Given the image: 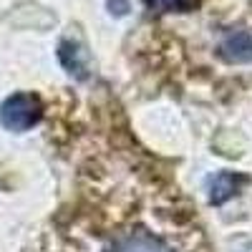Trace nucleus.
<instances>
[{"label":"nucleus","instance_id":"423d86ee","mask_svg":"<svg viewBox=\"0 0 252 252\" xmlns=\"http://www.w3.org/2000/svg\"><path fill=\"white\" fill-rule=\"evenodd\" d=\"M152 13H189L202 5V0H144Z\"/></svg>","mask_w":252,"mask_h":252},{"label":"nucleus","instance_id":"f257e3e1","mask_svg":"<svg viewBox=\"0 0 252 252\" xmlns=\"http://www.w3.org/2000/svg\"><path fill=\"white\" fill-rule=\"evenodd\" d=\"M68 252H204V245L177 189L121 154H96L81 174Z\"/></svg>","mask_w":252,"mask_h":252},{"label":"nucleus","instance_id":"20e7f679","mask_svg":"<svg viewBox=\"0 0 252 252\" xmlns=\"http://www.w3.org/2000/svg\"><path fill=\"white\" fill-rule=\"evenodd\" d=\"M220 56L227 63H250L252 61V35L247 31L229 33L220 46Z\"/></svg>","mask_w":252,"mask_h":252},{"label":"nucleus","instance_id":"39448f33","mask_svg":"<svg viewBox=\"0 0 252 252\" xmlns=\"http://www.w3.org/2000/svg\"><path fill=\"white\" fill-rule=\"evenodd\" d=\"M58 61L63 63V68H66L71 76L86 78V63H83L81 51H78L76 43H71V40H61V46H58Z\"/></svg>","mask_w":252,"mask_h":252},{"label":"nucleus","instance_id":"7ed1b4c3","mask_svg":"<svg viewBox=\"0 0 252 252\" xmlns=\"http://www.w3.org/2000/svg\"><path fill=\"white\" fill-rule=\"evenodd\" d=\"M247 184V177L245 174H237V172H220L212 182H209V202L212 204H224L232 199L240 189Z\"/></svg>","mask_w":252,"mask_h":252},{"label":"nucleus","instance_id":"f03ea898","mask_svg":"<svg viewBox=\"0 0 252 252\" xmlns=\"http://www.w3.org/2000/svg\"><path fill=\"white\" fill-rule=\"evenodd\" d=\"M43 116V103L35 94H13L0 106V124L8 131H28Z\"/></svg>","mask_w":252,"mask_h":252}]
</instances>
